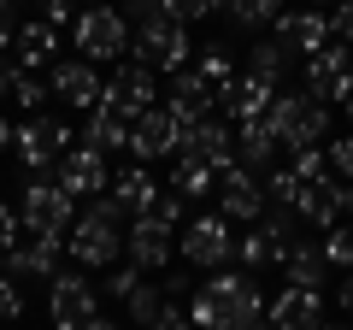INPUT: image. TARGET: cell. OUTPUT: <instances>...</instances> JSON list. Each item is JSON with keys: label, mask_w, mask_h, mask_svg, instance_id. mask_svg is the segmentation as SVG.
<instances>
[{"label": "cell", "mask_w": 353, "mask_h": 330, "mask_svg": "<svg viewBox=\"0 0 353 330\" xmlns=\"http://www.w3.org/2000/svg\"><path fill=\"white\" fill-rule=\"evenodd\" d=\"M259 313H265V295H259V283H253V271H212V278L189 295L194 330H241Z\"/></svg>", "instance_id": "6da1fadb"}, {"label": "cell", "mask_w": 353, "mask_h": 330, "mask_svg": "<svg viewBox=\"0 0 353 330\" xmlns=\"http://www.w3.org/2000/svg\"><path fill=\"white\" fill-rule=\"evenodd\" d=\"M118 201L112 195H94V201L77 213V224H71V236H65V254L77 260V266H112L118 254H124V242H130V230H118Z\"/></svg>", "instance_id": "7a4b0ae2"}, {"label": "cell", "mask_w": 353, "mask_h": 330, "mask_svg": "<svg viewBox=\"0 0 353 330\" xmlns=\"http://www.w3.org/2000/svg\"><path fill=\"white\" fill-rule=\"evenodd\" d=\"M71 36H77V53H83L88 65H112V59H124L130 53V18L118 12V6H83V18L71 24Z\"/></svg>", "instance_id": "3957f363"}, {"label": "cell", "mask_w": 353, "mask_h": 330, "mask_svg": "<svg viewBox=\"0 0 353 330\" xmlns=\"http://www.w3.org/2000/svg\"><path fill=\"white\" fill-rule=\"evenodd\" d=\"M130 59L148 65V71H159V77H176L183 65H189V24L153 12L148 24L136 30V41H130Z\"/></svg>", "instance_id": "277c9868"}, {"label": "cell", "mask_w": 353, "mask_h": 330, "mask_svg": "<svg viewBox=\"0 0 353 330\" xmlns=\"http://www.w3.org/2000/svg\"><path fill=\"white\" fill-rule=\"evenodd\" d=\"M18 218H24L30 236H71L77 224V201L59 189V177H30L24 183V201H18Z\"/></svg>", "instance_id": "5b68a950"}, {"label": "cell", "mask_w": 353, "mask_h": 330, "mask_svg": "<svg viewBox=\"0 0 353 330\" xmlns=\"http://www.w3.org/2000/svg\"><path fill=\"white\" fill-rule=\"evenodd\" d=\"M271 124H277L283 148H324L330 142V106L312 101V95H277Z\"/></svg>", "instance_id": "8992f818"}, {"label": "cell", "mask_w": 353, "mask_h": 330, "mask_svg": "<svg viewBox=\"0 0 353 330\" xmlns=\"http://www.w3.org/2000/svg\"><path fill=\"white\" fill-rule=\"evenodd\" d=\"M176 254L201 271H224L236 260V236H230V218L224 213H206V218H189L183 236H176Z\"/></svg>", "instance_id": "52a82bcc"}, {"label": "cell", "mask_w": 353, "mask_h": 330, "mask_svg": "<svg viewBox=\"0 0 353 330\" xmlns=\"http://www.w3.org/2000/svg\"><path fill=\"white\" fill-rule=\"evenodd\" d=\"M12 153L30 171H48V165H59L65 153H71V130H65L59 118H48V113H30L24 124H18V136H12Z\"/></svg>", "instance_id": "ba28073f"}, {"label": "cell", "mask_w": 353, "mask_h": 330, "mask_svg": "<svg viewBox=\"0 0 353 330\" xmlns=\"http://www.w3.org/2000/svg\"><path fill=\"white\" fill-rule=\"evenodd\" d=\"M306 95L312 101H324V106H347L353 101V53L341 48V41H330L324 53H312L306 59Z\"/></svg>", "instance_id": "9c48e42d"}, {"label": "cell", "mask_w": 353, "mask_h": 330, "mask_svg": "<svg viewBox=\"0 0 353 330\" xmlns=\"http://www.w3.org/2000/svg\"><path fill=\"white\" fill-rule=\"evenodd\" d=\"M183 136H189V130L176 124L165 106H153V113H141L136 124H130V153H136V165L171 159V153H183Z\"/></svg>", "instance_id": "30bf717a"}, {"label": "cell", "mask_w": 353, "mask_h": 330, "mask_svg": "<svg viewBox=\"0 0 353 330\" xmlns=\"http://www.w3.org/2000/svg\"><path fill=\"white\" fill-rule=\"evenodd\" d=\"M159 71H148V65H118L112 77H106V95H101V106H118V113L136 124L141 113H153V95H159V83H153Z\"/></svg>", "instance_id": "8fae6325"}, {"label": "cell", "mask_w": 353, "mask_h": 330, "mask_svg": "<svg viewBox=\"0 0 353 330\" xmlns=\"http://www.w3.org/2000/svg\"><path fill=\"white\" fill-rule=\"evenodd\" d=\"M48 89L59 95V106H71V113H94L101 95H106V83H101V71L88 59H59L48 71Z\"/></svg>", "instance_id": "7c38bea8"}, {"label": "cell", "mask_w": 353, "mask_h": 330, "mask_svg": "<svg viewBox=\"0 0 353 330\" xmlns=\"http://www.w3.org/2000/svg\"><path fill=\"white\" fill-rule=\"evenodd\" d=\"M218 213H224L230 224H259V218H265V183H259V171H248V165L224 171V177H218Z\"/></svg>", "instance_id": "4fadbf2b"}, {"label": "cell", "mask_w": 353, "mask_h": 330, "mask_svg": "<svg viewBox=\"0 0 353 330\" xmlns=\"http://www.w3.org/2000/svg\"><path fill=\"white\" fill-rule=\"evenodd\" d=\"M48 313L59 330H83L88 318H94V283L83 278V271H59V278L48 283Z\"/></svg>", "instance_id": "5bb4252c"}, {"label": "cell", "mask_w": 353, "mask_h": 330, "mask_svg": "<svg viewBox=\"0 0 353 330\" xmlns=\"http://www.w3.org/2000/svg\"><path fill=\"white\" fill-rule=\"evenodd\" d=\"M106 183H112V171H106V153L83 148V142H77V148L59 159V189L71 195V201H94V195H106Z\"/></svg>", "instance_id": "9a60e30c"}, {"label": "cell", "mask_w": 353, "mask_h": 330, "mask_svg": "<svg viewBox=\"0 0 353 330\" xmlns=\"http://www.w3.org/2000/svg\"><path fill=\"white\" fill-rule=\"evenodd\" d=\"M176 159H201V165H212L218 177L224 171H236V130L224 124V118H206V124H194L189 136H183V153Z\"/></svg>", "instance_id": "2e32d148"}, {"label": "cell", "mask_w": 353, "mask_h": 330, "mask_svg": "<svg viewBox=\"0 0 353 330\" xmlns=\"http://www.w3.org/2000/svg\"><path fill=\"white\" fill-rule=\"evenodd\" d=\"M277 83H265V77H253V71H241L236 83H230L224 95H218V106H224V118L230 124H248V118H271V106H277Z\"/></svg>", "instance_id": "e0dca14e"}, {"label": "cell", "mask_w": 353, "mask_h": 330, "mask_svg": "<svg viewBox=\"0 0 353 330\" xmlns=\"http://www.w3.org/2000/svg\"><path fill=\"white\" fill-rule=\"evenodd\" d=\"M212 89H206V77L194 71V65H183V71L171 77V101H165V113L176 118V124L183 130H194V124H206V118H212Z\"/></svg>", "instance_id": "ac0fdd59"}, {"label": "cell", "mask_w": 353, "mask_h": 330, "mask_svg": "<svg viewBox=\"0 0 353 330\" xmlns=\"http://www.w3.org/2000/svg\"><path fill=\"white\" fill-rule=\"evenodd\" d=\"M265 318H271V330H324V289H289L283 283V295L265 307Z\"/></svg>", "instance_id": "d6986e66"}, {"label": "cell", "mask_w": 353, "mask_h": 330, "mask_svg": "<svg viewBox=\"0 0 353 330\" xmlns=\"http://www.w3.org/2000/svg\"><path fill=\"white\" fill-rule=\"evenodd\" d=\"M124 254H130V266H136V271H153V278H159V271L171 266V254H176V236L165 224H153V218H136V224H130Z\"/></svg>", "instance_id": "ffe728a7"}, {"label": "cell", "mask_w": 353, "mask_h": 330, "mask_svg": "<svg viewBox=\"0 0 353 330\" xmlns=\"http://www.w3.org/2000/svg\"><path fill=\"white\" fill-rule=\"evenodd\" d=\"M106 189H112L118 213H130V218H148V213H153V201H159V183H153V165H118Z\"/></svg>", "instance_id": "44dd1931"}, {"label": "cell", "mask_w": 353, "mask_h": 330, "mask_svg": "<svg viewBox=\"0 0 353 330\" xmlns=\"http://www.w3.org/2000/svg\"><path fill=\"white\" fill-rule=\"evenodd\" d=\"M59 248L65 236H30L24 248H12L6 254V278H59Z\"/></svg>", "instance_id": "7402d4cb"}, {"label": "cell", "mask_w": 353, "mask_h": 330, "mask_svg": "<svg viewBox=\"0 0 353 330\" xmlns=\"http://www.w3.org/2000/svg\"><path fill=\"white\" fill-rule=\"evenodd\" d=\"M277 41L289 53H324L330 48V12H283L277 18Z\"/></svg>", "instance_id": "603a6c76"}, {"label": "cell", "mask_w": 353, "mask_h": 330, "mask_svg": "<svg viewBox=\"0 0 353 330\" xmlns=\"http://www.w3.org/2000/svg\"><path fill=\"white\" fill-rule=\"evenodd\" d=\"M283 136L271 118H248V124H236V165H248V171H265V165L277 159Z\"/></svg>", "instance_id": "cb8c5ba5"}, {"label": "cell", "mask_w": 353, "mask_h": 330, "mask_svg": "<svg viewBox=\"0 0 353 330\" xmlns=\"http://www.w3.org/2000/svg\"><path fill=\"white\" fill-rule=\"evenodd\" d=\"M283 278H289V289H324L330 283L324 242H294L289 254H283Z\"/></svg>", "instance_id": "d4e9b609"}, {"label": "cell", "mask_w": 353, "mask_h": 330, "mask_svg": "<svg viewBox=\"0 0 353 330\" xmlns=\"http://www.w3.org/2000/svg\"><path fill=\"white\" fill-rule=\"evenodd\" d=\"M18 65H24V71H41V65H59V30L48 24V18H36V24H18Z\"/></svg>", "instance_id": "484cf974"}, {"label": "cell", "mask_w": 353, "mask_h": 330, "mask_svg": "<svg viewBox=\"0 0 353 330\" xmlns=\"http://www.w3.org/2000/svg\"><path fill=\"white\" fill-rule=\"evenodd\" d=\"M83 148H94V153L130 148V118L118 113V106H94V113H88V124H83Z\"/></svg>", "instance_id": "4316f807"}, {"label": "cell", "mask_w": 353, "mask_h": 330, "mask_svg": "<svg viewBox=\"0 0 353 330\" xmlns=\"http://www.w3.org/2000/svg\"><path fill=\"white\" fill-rule=\"evenodd\" d=\"M301 218H306V224H312V230H324V236H330V230L341 224L336 177H330V183H306V189H301Z\"/></svg>", "instance_id": "83f0119b"}, {"label": "cell", "mask_w": 353, "mask_h": 330, "mask_svg": "<svg viewBox=\"0 0 353 330\" xmlns=\"http://www.w3.org/2000/svg\"><path fill=\"white\" fill-rule=\"evenodd\" d=\"M289 65H294V53L283 48L277 36H265V41H248V71H253V77H265V83H277V89H283Z\"/></svg>", "instance_id": "f1b7e54d"}, {"label": "cell", "mask_w": 353, "mask_h": 330, "mask_svg": "<svg viewBox=\"0 0 353 330\" xmlns=\"http://www.w3.org/2000/svg\"><path fill=\"white\" fill-rule=\"evenodd\" d=\"M165 189H176L183 201H201V195H218V171L201 165V159H176V171H171Z\"/></svg>", "instance_id": "f546056e"}, {"label": "cell", "mask_w": 353, "mask_h": 330, "mask_svg": "<svg viewBox=\"0 0 353 330\" xmlns=\"http://www.w3.org/2000/svg\"><path fill=\"white\" fill-rule=\"evenodd\" d=\"M194 71L206 77V89H212V101H218V95H224L230 83H236V77H241L236 65H230V48H224V41H212V48L201 53V65H194Z\"/></svg>", "instance_id": "4dcf8cb0"}, {"label": "cell", "mask_w": 353, "mask_h": 330, "mask_svg": "<svg viewBox=\"0 0 353 330\" xmlns=\"http://www.w3.org/2000/svg\"><path fill=\"white\" fill-rule=\"evenodd\" d=\"M48 83H41L36 71H24V65H12V101L24 106V113H41V101H48Z\"/></svg>", "instance_id": "1f68e13d"}, {"label": "cell", "mask_w": 353, "mask_h": 330, "mask_svg": "<svg viewBox=\"0 0 353 330\" xmlns=\"http://www.w3.org/2000/svg\"><path fill=\"white\" fill-rule=\"evenodd\" d=\"M289 171H294L301 183H330V177H336V171H330V153H324V148H294Z\"/></svg>", "instance_id": "d6a6232c"}, {"label": "cell", "mask_w": 353, "mask_h": 330, "mask_svg": "<svg viewBox=\"0 0 353 330\" xmlns=\"http://www.w3.org/2000/svg\"><path fill=\"white\" fill-rule=\"evenodd\" d=\"M165 307H171V301H165V289H159V283H141V289H136V295H130V318H136V324H141V330H148V324H153V318H159V313H165Z\"/></svg>", "instance_id": "836d02e7"}, {"label": "cell", "mask_w": 353, "mask_h": 330, "mask_svg": "<svg viewBox=\"0 0 353 330\" xmlns=\"http://www.w3.org/2000/svg\"><path fill=\"white\" fill-rule=\"evenodd\" d=\"M301 189H306V183L294 177V171H271V183H265V201H271V206H289V213H301Z\"/></svg>", "instance_id": "e575fe53"}, {"label": "cell", "mask_w": 353, "mask_h": 330, "mask_svg": "<svg viewBox=\"0 0 353 330\" xmlns=\"http://www.w3.org/2000/svg\"><path fill=\"white\" fill-rule=\"evenodd\" d=\"M324 260H330V266H341V271H353V218L324 236Z\"/></svg>", "instance_id": "d590c367"}, {"label": "cell", "mask_w": 353, "mask_h": 330, "mask_svg": "<svg viewBox=\"0 0 353 330\" xmlns=\"http://www.w3.org/2000/svg\"><path fill=\"white\" fill-rule=\"evenodd\" d=\"M159 12L176 18V24H194V18H212L218 0H159Z\"/></svg>", "instance_id": "8d00e7d4"}, {"label": "cell", "mask_w": 353, "mask_h": 330, "mask_svg": "<svg viewBox=\"0 0 353 330\" xmlns=\"http://www.w3.org/2000/svg\"><path fill=\"white\" fill-rule=\"evenodd\" d=\"M153 224H165V230H176V224H183V195H176V189H159V201H153Z\"/></svg>", "instance_id": "74e56055"}, {"label": "cell", "mask_w": 353, "mask_h": 330, "mask_svg": "<svg viewBox=\"0 0 353 330\" xmlns=\"http://www.w3.org/2000/svg\"><path fill=\"white\" fill-rule=\"evenodd\" d=\"M141 278H148V271H136V266H118V271H106V295H118V301H130V295L141 289Z\"/></svg>", "instance_id": "f35d334b"}, {"label": "cell", "mask_w": 353, "mask_h": 330, "mask_svg": "<svg viewBox=\"0 0 353 330\" xmlns=\"http://www.w3.org/2000/svg\"><path fill=\"white\" fill-rule=\"evenodd\" d=\"M330 41H341V48H353V0H341V6H330Z\"/></svg>", "instance_id": "ab89813d"}, {"label": "cell", "mask_w": 353, "mask_h": 330, "mask_svg": "<svg viewBox=\"0 0 353 330\" xmlns=\"http://www.w3.org/2000/svg\"><path fill=\"white\" fill-rule=\"evenodd\" d=\"M330 171H336L341 183H353V136H341V142H330Z\"/></svg>", "instance_id": "60d3db41"}, {"label": "cell", "mask_w": 353, "mask_h": 330, "mask_svg": "<svg viewBox=\"0 0 353 330\" xmlns=\"http://www.w3.org/2000/svg\"><path fill=\"white\" fill-rule=\"evenodd\" d=\"M41 18H48L53 30H65V24H77L83 12H77V0H41Z\"/></svg>", "instance_id": "b9f144b4"}, {"label": "cell", "mask_w": 353, "mask_h": 330, "mask_svg": "<svg viewBox=\"0 0 353 330\" xmlns=\"http://www.w3.org/2000/svg\"><path fill=\"white\" fill-rule=\"evenodd\" d=\"M18 230H24V218L0 201V254H12V248H18Z\"/></svg>", "instance_id": "7bdbcfd3"}, {"label": "cell", "mask_w": 353, "mask_h": 330, "mask_svg": "<svg viewBox=\"0 0 353 330\" xmlns=\"http://www.w3.org/2000/svg\"><path fill=\"white\" fill-rule=\"evenodd\" d=\"M0 318H24V289L12 278H0Z\"/></svg>", "instance_id": "ee69618b"}, {"label": "cell", "mask_w": 353, "mask_h": 330, "mask_svg": "<svg viewBox=\"0 0 353 330\" xmlns=\"http://www.w3.org/2000/svg\"><path fill=\"white\" fill-rule=\"evenodd\" d=\"M148 330H194V318H189V307H165Z\"/></svg>", "instance_id": "f6af8a7d"}, {"label": "cell", "mask_w": 353, "mask_h": 330, "mask_svg": "<svg viewBox=\"0 0 353 330\" xmlns=\"http://www.w3.org/2000/svg\"><path fill=\"white\" fill-rule=\"evenodd\" d=\"M159 289H165V295H194V283L183 278V271H165V283H159Z\"/></svg>", "instance_id": "bcb514c9"}, {"label": "cell", "mask_w": 353, "mask_h": 330, "mask_svg": "<svg viewBox=\"0 0 353 330\" xmlns=\"http://www.w3.org/2000/svg\"><path fill=\"white\" fill-rule=\"evenodd\" d=\"M336 295H341V313H353V271H341V289Z\"/></svg>", "instance_id": "7dc6e473"}, {"label": "cell", "mask_w": 353, "mask_h": 330, "mask_svg": "<svg viewBox=\"0 0 353 330\" xmlns=\"http://www.w3.org/2000/svg\"><path fill=\"white\" fill-rule=\"evenodd\" d=\"M336 201H341V213H353V183H341V177H336Z\"/></svg>", "instance_id": "c3c4849f"}, {"label": "cell", "mask_w": 353, "mask_h": 330, "mask_svg": "<svg viewBox=\"0 0 353 330\" xmlns=\"http://www.w3.org/2000/svg\"><path fill=\"white\" fill-rule=\"evenodd\" d=\"M6 95H12V65L0 59V101H6Z\"/></svg>", "instance_id": "681fc988"}, {"label": "cell", "mask_w": 353, "mask_h": 330, "mask_svg": "<svg viewBox=\"0 0 353 330\" xmlns=\"http://www.w3.org/2000/svg\"><path fill=\"white\" fill-rule=\"evenodd\" d=\"M12 136H18V130L6 124V118H0V153H12Z\"/></svg>", "instance_id": "f907efd6"}, {"label": "cell", "mask_w": 353, "mask_h": 330, "mask_svg": "<svg viewBox=\"0 0 353 330\" xmlns=\"http://www.w3.org/2000/svg\"><path fill=\"white\" fill-rule=\"evenodd\" d=\"M83 330H118V324H112V318H101V313H94V318H88Z\"/></svg>", "instance_id": "816d5d0a"}, {"label": "cell", "mask_w": 353, "mask_h": 330, "mask_svg": "<svg viewBox=\"0 0 353 330\" xmlns=\"http://www.w3.org/2000/svg\"><path fill=\"white\" fill-rule=\"evenodd\" d=\"M324 330H353V324H341V318H324Z\"/></svg>", "instance_id": "f5cc1de1"}, {"label": "cell", "mask_w": 353, "mask_h": 330, "mask_svg": "<svg viewBox=\"0 0 353 330\" xmlns=\"http://www.w3.org/2000/svg\"><path fill=\"white\" fill-rule=\"evenodd\" d=\"M318 6H341V0H318Z\"/></svg>", "instance_id": "db71d44e"}, {"label": "cell", "mask_w": 353, "mask_h": 330, "mask_svg": "<svg viewBox=\"0 0 353 330\" xmlns=\"http://www.w3.org/2000/svg\"><path fill=\"white\" fill-rule=\"evenodd\" d=\"M88 6H106V0H88Z\"/></svg>", "instance_id": "11a10c76"}, {"label": "cell", "mask_w": 353, "mask_h": 330, "mask_svg": "<svg viewBox=\"0 0 353 330\" xmlns=\"http://www.w3.org/2000/svg\"><path fill=\"white\" fill-rule=\"evenodd\" d=\"M347 118H353V101H347Z\"/></svg>", "instance_id": "9f6ffc18"}]
</instances>
